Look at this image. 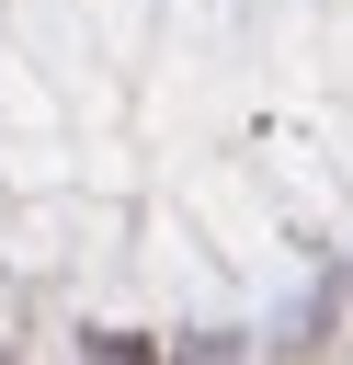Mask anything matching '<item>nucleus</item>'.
Returning <instances> with one entry per match:
<instances>
[{
  "instance_id": "nucleus-1",
  "label": "nucleus",
  "mask_w": 353,
  "mask_h": 365,
  "mask_svg": "<svg viewBox=\"0 0 353 365\" xmlns=\"http://www.w3.org/2000/svg\"><path fill=\"white\" fill-rule=\"evenodd\" d=\"M91 365H159V342H125V331H102V342H91Z\"/></svg>"
}]
</instances>
